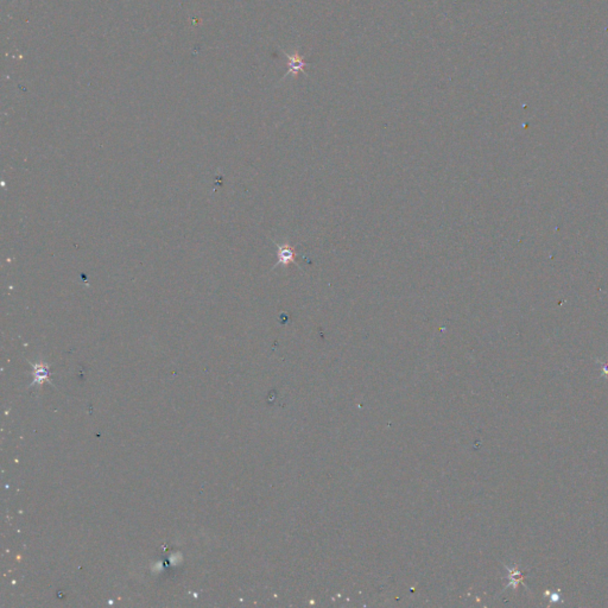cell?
<instances>
[{"label":"cell","instance_id":"cell-1","mask_svg":"<svg viewBox=\"0 0 608 608\" xmlns=\"http://www.w3.org/2000/svg\"><path fill=\"white\" fill-rule=\"evenodd\" d=\"M278 247V262L277 265H290L291 262L298 265L295 259V248L290 245H279L276 244Z\"/></svg>","mask_w":608,"mask_h":608},{"label":"cell","instance_id":"cell-2","mask_svg":"<svg viewBox=\"0 0 608 608\" xmlns=\"http://www.w3.org/2000/svg\"><path fill=\"white\" fill-rule=\"evenodd\" d=\"M288 57V65H289V72L288 74H298V73H303L305 65L308 64L307 62L304 61L303 58H302V56H300L297 54V52H295V54H285ZM287 74V75H288Z\"/></svg>","mask_w":608,"mask_h":608}]
</instances>
